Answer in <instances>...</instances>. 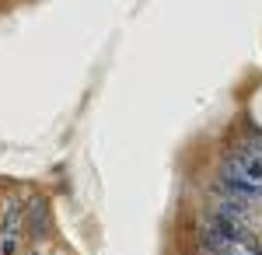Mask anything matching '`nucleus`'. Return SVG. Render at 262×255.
<instances>
[{"label":"nucleus","instance_id":"obj_1","mask_svg":"<svg viewBox=\"0 0 262 255\" xmlns=\"http://www.w3.org/2000/svg\"><path fill=\"white\" fill-rule=\"evenodd\" d=\"M248 112H252V119H255V122L262 126V88L255 91V95H252V105H248Z\"/></svg>","mask_w":262,"mask_h":255}]
</instances>
